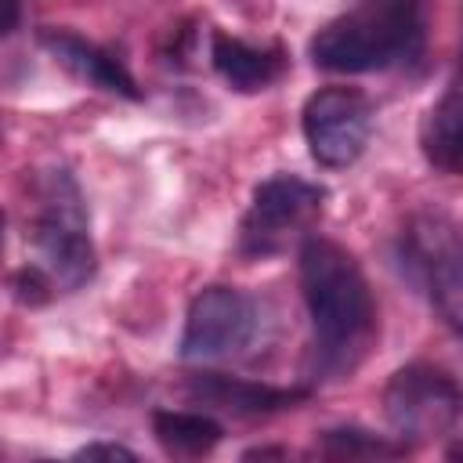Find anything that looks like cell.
<instances>
[{"instance_id":"52a82bcc","label":"cell","mask_w":463,"mask_h":463,"mask_svg":"<svg viewBox=\"0 0 463 463\" xmlns=\"http://www.w3.org/2000/svg\"><path fill=\"white\" fill-rule=\"evenodd\" d=\"M318 213H322V188L318 184H307V181L289 177V174L268 177L253 192L242 242L250 253H271L293 232L307 228Z\"/></svg>"},{"instance_id":"6da1fadb","label":"cell","mask_w":463,"mask_h":463,"mask_svg":"<svg viewBox=\"0 0 463 463\" xmlns=\"http://www.w3.org/2000/svg\"><path fill=\"white\" fill-rule=\"evenodd\" d=\"M300 289L326 362L351 365V354H358L376 329V304L358 260L333 239H304Z\"/></svg>"},{"instance_id":"9c48e42d","label":"cell","mask_w":463,"mask_h":463,"mask_svg":"<svg viewBox=\"0 0 463 463\" xmlns=\"http://www.w3.org/2000/svg\"><path fill=\"white\" fill-rule=\"evenodd\" d=\"M43 47L58 58V65H65L76 80L98 87V90H112V94H123V98H141L137 83L130 80V72L112 58L105 54L101 47H94L90 40L76 36V33H65V29H51L43 33Z\"/></svg>"},{"instance_id":"7c38bea8","label":"cell","mask_w":463,"mask_h":463,"mask_svg":"<svg viewBox=\"0 0 463 463\" xmlns=\"http://www.w3.org/2000/svg\"><path fill=\"white\" fill-rule=\"evenodd\" d=\"M459 119H463L459 90H456V83H449V90H445L441 101L427 112L423 130H420L423 156H427L438 170H445V174H456V170H459V159H463V130H459Z\"/></svg>"},{"instance_id":"4fadbf2b","label":"cell","mask_w":463,"mask_h":463,"mask_svg":"<svg viewBox=\"0 0 463 463\" xmlns=\"http://www.w3.org/2000/svg\"><path fill=\"white\" fill-rule=\"evenodd\" d=\"M152 430L166 452L177 456H203L221 441V423L203 412H181V409H159L152 416Z\"/></svg>"},{"instance_id":"8fae6325","label":"cell","mask_w":463,"mask_h":463,"mask_svg":"<svg viewBox=\"0 0 463 463\" xmlns=\"http://www.w3.org/2000/svg\"><path fill=\"white\" fill-rule=\"evenodd\" d=\"M210 58H213V69L242 94L271 87L286 69V58L279 47H250L228 33H213Z\"/></svg>"},{"instance_id":"9a60e30c","label":"cell","mask_w":463,"mask_h":463,"mask_svg":"<svg viewBox=\"0 0 463 463\" xmlns=\"http://www.w3.org/2000/svg\"><path fill=\"white\" fill-rule=\"evenodd\" d=\"M76 459H134V452L116 441H94V445H83Z\"/></svg>"},{"instance_id":"30bf717a","label":"cell","mask_w":463,"mask_h":463,"mask_svg":"<svg viewBox=\"0 0 463 463\" xmlns=\"http://www.w3.org/2000/svg\"><path fill=\"white\" fill-rule=\"evenodd\" d=\"M188 394L195 402H203V405H217V409H228L235 416L279 412V409H289L293 402L304 398V391L250 383V380H235V376H221V373H199V376H192L188 380Z\"/></svg>"},{"instance_id":"3957f363","label":"cell","mask_w":463,"mask_h":463,"mask_svg":"<svg viewBox=\"0 0 463 463\" xmlns=\"http://www.w3.org/2000/svg\"><path fill=\"white\" fill-rule=\"evenodd\" d=\"M36 250L43 271L58 286H80L94 275V246L87 235V213L69 174H54L43 192V210L36 217Z\"/></svg>"},{"instance_id":"ba28073f","label":"cell","mask_w":463,"mask_h":463,"mask_svg":"<svg viewBox=\"0 0 463 463\" xmlns=\"http://www.w3.org/2000/svg\"><path fill=\"white\" fill-rule=\"evenodd\" d=\"M405 246H409V264L420 271V279H423V286L430 293V304L441 311V318L452 329H459L463 282H459V235H456V224L445 221V217H427L405 235Z\"/></svg>"},{"instance_id":"7a4b0ae2","label":"cell","mask_w":463,"mask_h":463,"mask_svg":"<svg viewBox=\"0 0 463 463\" xmlns=\"http://www.w3.org/2000/svg\"><path fill=\"white\" fill-rule=\"evenodd\" d=\"M420 47V0H354L311 36V58L329 72L387 69L416 58Z\"/></svg>"},{"instance_id":"2e32d148","label":"cell","mask_w":463,"mask_h":463,"mask_svg":"<svg viewBox=\"0 0 463 463\" xmlns=\"http://www.w3.org/2000/svg\"><path fill=\"white\" fill-rule=\"evenodd\" d=\"M22 18V0H0V40H7L18 29Z\"/></svg>"},{"instance_id":"5b68a950","label":"cell","mask_w":463,"mask_h":463,"mask_svg":"<svg viewBox=\"0 0 463 463\" xmlns=\"http://www.w3.org/2000/svg\"><path fill=\"white\" fill-rule=\"evenodd\" d=\"M373 105L354 87H322L304 105V137L322 166H351L369 141Z\"/></svg>"},{"instance_id":"8992f818","label":"cell","mask_w":463,"mask_h":463,"mask_svg":"<svg viewBox=\"0 0 463 463\" xmlns=\"http://www.w3.org/2000/svg\"><path fill=\"white\" fill-rule=\"evenodd\" d=\"M257 329V307L242 289L210 286L203 289L184 318L181 354L184 358H224L250 344Z\"/></svg>"},{"instance_id":"5bb4252c","label":"cell","mask_w":463,"mask_h":463,"mask_svg":"<svg viewBox=\"0 0 463 463\" xmlns=\"http://www.w3.org/2000/svg\"><path fill=\"white\" fill-rule=\"evenodd\" d=\"M322 452L329 456H394L402 452L398 445H387L380 438H369L365 430H326L322 438Z\"/></svg>"},{"instance_id":"277c9868","label":"cell","mask_w":463,"mask_h":463,"mask_svg":"<svg viewBox=\"0 0 463 463\" xmlns=\"http://www.w3.org/2000/svg\"><path fill=\"white\" fill-rule=\"evenodd\" d=\"M387 423L409 441H430L456 427L459 387L434 365H405L383 387Z\"/></svg>"}]
</instances>
